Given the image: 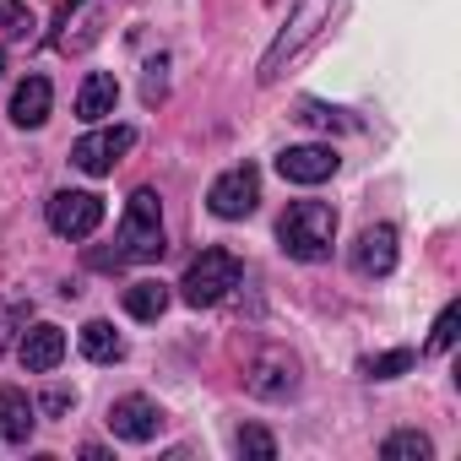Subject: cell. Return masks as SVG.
<instances>
[{
  "instance_id": "4316f807",
  "label": "cell",
  "mask_w": 461,
  "mask_h": 461,
  "mask_svg": "<svg viewBox=\"0 0 461 461\" xmlns=\"http://www.w3.org/2000/svg\"><path fill=\"white\" fill-rule=\"evenodd\" d=\"M0 71H6V50H0Z\"/></svg>"
},
{
  "instance_id": "603a6c76",
  "label": "cell",
  "mask_w": 461,
  "mask_h": 461,
  "mask_svg": "<svg viewBox=\"0 0 461 461\" xmlns=\"http://www.w3.org/2000/svg\"><path fill=\"white\" fill-rule=\"evenodd\" d=\"M456 326H461V304H445V310H439V321H434L429 353H450V348H456Z\"/></svg>"
},
{
  "instance_id": "d6986e66",
  "label": "cell",
  "mask_w": 461,
  "mask_h": 461,
  "mask_svg": "<svg viewBox=\"0 0 461 461\" xmlns=\"http://www.w3.org/2000/svg\"><path fill=\"white\" fill-rule=\"evenodd\" d=\"M380 456H385V461H429V456H434V439L418 434V429H402V434H391V439L380 445Z\"/></svg>"
},
{
  "instance_id": "cb8c5ba5",
  "label": "cell",
  "mask_w": 461,
  "mask_h": 461,
  "mask_svg": "<svg viewBox=\"0 0 461 461\" xmlns=\"http://www.w3.org/2000/svg\"><path fill=\"white\" fill-rule=\"evenodd\" d=\"M299 120H310V125H321V131H331V125H337V131H348V125H353L342 109H331V104H315V98H304V104H299Z\"/></svg>"
},
{
  "instance_id": "52a82bcc",
  "label": "cell",
  "mask_w": 461,
  "mask_h": 461,
  "mask_svg": "<svg viewBox=\"0 0 461 461\" xmlns=\"http://www.w3.org/2000/svg\"><path fill=\"white\" fill-rule=\"evenodd\" d=\"M131 147H136V131H131V125H104V131H87V136L71 147V163H77L82 174L104 179V174H114V163H120Z\"/></svg>"
},
{
  "instance_id": "d4e9b609",
  "label": "cell",
  "mask_w": 461,
  "mask_h": 461,
  "mask_svg": "<svg viewBox=\"0 0 461 461\" xmlns=\"http://www.w3.org/2000/svg\"><path fill=\"white\" fill-rule=\"evenodd\" d=\"M0 23H6V39H33V12L23 0H12V6L0 12Z\"/></svg>"
},
{
  "instance_id": "5b68a950",
  "label": "cell",
  "mask_w": 461,
  "mask_h": 461,
  "mask_svg": "<svg viewBox=\"0 0 461 461\" xmlns=\"http://www.w3.org/2000/svg\"><path fill=\"white\" fill-rule=\"evenodd\" d=\"M206 206H212V217H222V222L250 217V212L261 206V174H256L250 163L217 174V179H212V190H206Z\"/></svg>"
},
{
  "instance_id": "7c38bea8",
  "label": "cell",
  "mask_w": 461,
  "mask_h": 461,
  "mask_svg": "<svg viewBox=\"0 0 461 461\" xmlns=\"http://www.w3.org/2000/svg\"><path fill=\"white\" fill-rule=\"evenodd\" d=\"M299 391V364L288 358V353H267V358H256V369H250V396H261V402H283V396H294Z\"/></svg>"
},
{
  "instance_id": "9c48e42d",
  "label": "cell",
  "mask_w": 461,
  "mask_h": 461,
  "mask_svg": "<svg viewBox=\"0 0 461 461\" xmlns=\"http://www.w3.org/2000/svg\"><path fill=\"white\" fill-rule=\"evenodd\" d=\"M109 429H114L120 439H131V445H147V439L163 434V407H158L152 396H120V402L109 407Z\"/></svg>"
},
{
  "instance_id": "484cf974",
  "label": "cell",
  "mask_w": 461,
  "mask_h": 461,
  "mask_svg": "<svg viewBox=\"0 0 461 461\" xmlns=\"http://www.w3.org/2000/svg\"><path fill=\"white\" fill-rule=\"evenodd\" d=\"M71 402H77L71 391H50V396H44V412H50V418H60V412H66Z\"/></svg>"
},
{
  "instance_id": "3957f363",
  "label": "cell",
  "mask_w": 461,
  "mask_h": 461,
  "mask_svg": "<svg viewBox=\"0 0 461 461\" xmlns=\"http://www.w3.org/2000/svg\"><path fill=\"white\" fill-rule=\"evenodd\" d=\"M158 256H163V201H158V190H136L125 201V217H120V250L104 256V267L158 261Z\"/></svg>"
},
{
  "instance_id": "7a4b0ae2",
  "label": "cell",
  "mask_w": 461,
  "mask_h": 461,
  "mask_svg": "<svg viewBox=\"0 0 461 461\" xmlns=\"http://www.w3.org/2000/svg\"><path fill=\"white\" fill-rule=\"evenodd\" d=\"M277 245L294 261H326L337 245V212L326 201H294L277 222Z\"/></svg>"
},
{
  "instance_id": "30bf717a",
  "label": "cell",
  "mask_w": 461,
  "mask_h": 461,
  "mask_svg": "<svg viewBox=\"0 0 461 461\" xmlns=\"http://www.w3.org/2000/svg\"><path fill=\"white\" fill-rule=\"evenodd\" d=\"M353 272L358 277H391L396 272V228L391 222H375V228H364V234H358Z\"/></svg>"
},
{
  "instance_id": "5bb4252c",
  "label": "cell",
  "mask_w": 461,
  "mask_h": 461,
  "mask_svg": "<svg viewBox=\"0 0 461 461\" xmlns=\"http://www.w3.org/2000/svg\"><path fill=\"white\" fill-rule=\"evenodd\" d=\"M98 17H104V0H71V6L60 12V28H66V33H60L55 44H60L66 55L87 50V44L98 39Z\"/></svg>"
},
{
  "instance_id": "8fae6325",
  "label": "cell",
  "mask_w": 461,
  "mask_h": 461,
  "mask_svg": "<svg viewBox=\"0 0 461 461\" xmlns=\"http://www.w3.org/2000/svg\"><path fill=\"white\" fill-rule=\"evenodd\" d=\"M17 353H23V369H28V375H50V369H60V358H66V331L50 326V321H39V326L23 331Z\"/></svg>"
},
{
  "instance_id": "7402d4cb",
  "label": "cell",
  "mask_w": 461,
  "mask_h": 461,
  "mask_svg": "<svg viewBox=\"0 0 461 461\" xmlns=\"http://www.w3.org/2000/svg\"><path fill=\"white\" fill-rule=\"evenodd\" d=\"M234 450H240V456H256V461H272V456H277V439H272L267 429H256V423H250V429H240V434H234Z\"/></svg>"
},
{
  "instance_id": "9a60e30c",
  "label": "cell",
  "mask_w": 461,
  "mask_h": 461,
  "mask_svg": "<svg viewBox=\"0 0 461 461\" xmlns=\"http://www.w3.org/2000/svg\"><path fill=\"white\" fill-rule=\"evenodd\" d=\"M50 109H55V87H50L44 77H28V82L12 93V120H17L23 131H39V125L50 120Z\"/></svg>"
},
{
  "instance_id": "4fadbf2b",
  "label": "cell",
  "mask_w": 461,
  "mask_h": 461,
  "mask_svg": "<svg viewBox=\"0 0 461 461\" xmlns=\"http://www.w3.org/2000/svg\"><path fill=\"white\" fill-rule=\"evenodd\" d=\"M33 429H39V407L28 402V391L0 385V439H6V445H28Z\"/></svg>"
},
{
  "instance_id": "6da1fadb",
  "label": "cell",
  "mask_w": 461,
  "mask_h": 461,
  "mask_svg": "<svg viewBox=\"0 0 461 461\" xmlns=\"http://www.w3.org/2000/svg\"><path fill=\"white\" fill-rule=\"evenodd\" d=\"M337 12H342V0H299L294 17L283 23V33L272 39V50L261 55V82L272 87V82H277V77H283V71H288V66H294V60H299L321 33H326V28H331V17H337Z\"/></svg>"
},
{
  "instance_id": "44dd1931",
  "label": "cell",
  "mask_w": 461,
  "mask_h": 461,
  "mask_svg": "<svg viewBox=\"0 0 461 461\" xmlns=\"http://www.w3.org/2000/svg\"><path fill=\"white\" fill-rule=\"evenodd\" d=\"M28 315H33V304H28L23 294H6V299H0V353H6L12 337L28 326Z\"/></svg>"
},
{
  "instance_id": "ac0fdd59",
  "label": "cell",
  "mask_w": 461,
  "mask_h": 461,
  "mask_svg": "<svg viewBox=\"0 0 461 461\" xmlns=\"http://www.w3.org/2000/svg\"><path fill=\"white\" fill-rule=\"evenodd\" d=\"M125 310H131V321H158L168 310V283H152V277L131 283L125 288Z\"/></svg>"
},
{
  "instance_id": "2e32d148",
  "label": "cell",
  "mask_w": 461,
  "mask_h": 461,
  "mask_svg": "<svg viewBox=\"0 0 461 461\" xmlns=\"http://www.w3.org/2000/svg\"><path fill=\"white\" fill-rule=\"evenodd\" d=\"M114 104H120V82H114L109 71H87V82H82V93H77V114H82L87 125H98V120L114 114Z\"/></svg>"
},
{
  "instance_id": "ffe728a7",
  "label": "cell",
  "mask_w": 461,
  "mask_h": 461,
  "mask_svg": "<svg viewBox=\"0 0 461 461\" xmlns=\"http://www.w3.org/2000/svg\"><path fill=\"white\" fill-rule=\"evenodd\" d=\"M418 364V353L412 348H396V353H375V358H364L358 369H364V380H396V375H407Z\"/></svg>"
},
{
  "instance_id": "ba28073f",
  "label": "cell",
  "mask_w": 461,
  "mask_h": 461,
  "mask_svg": "<svg viewBox=\"0 0 461 461\" xmlns=\"http://www.w3.org/2000/svg\"><path fill=\"white\" fill-rule=\"evenodd\" d=\"M342 168V158L331 152V147H321V141H304V147H283L277 152V174L288 179V185H321V179H331Z\"/></svg>"
},
{
  "instance_id": "277c9868",
  "label": "cell",
  "mask_w": 461,
  "mask_h": 461,
  "mask_svg": "<svg viewBox=\"0 0 461 461\" xmlns=\"http://www.w3.org/2000/svg\"><path fill=\"white\" fill-rule=\"evenodd\" d=\"M240 277H245V267H240L234 250H201L185 267V277H179V299L190 310H212V304H222L228 294L240 288Z\"/></svg>"
},
{
  "instance_id": "e0dca14e",
  "label": "cell",
  "mask_w": 461,
  "mask_h": 461,
  "mask_svg": "<svg viewBox=\"0 0 461 461\" xmlns=\"http://www.w3.org/2000/svg\"><path fill=\"white\" fill-rule=\"evenodd\" d=\"M82 353H87L93 364H120V358H125V337H120L109 321H87V326H82Z\"/></svg>"
},
{
  "instance_id": "8992f818",
  "label": "cell",
  "mask_w": 461,
  "mask_h": 461,
  "mask_svg": "<svg viewBox=\"0 0 461 461\" xmlns=\"http://www.w3.org/2000/svg\"><path fill=\"white\" fill-rule=\"evenodd\" d=\"M104 222V195L93 190H60L50 195V228L60 240H93Z\"/></svg>"
}]
</instances>
